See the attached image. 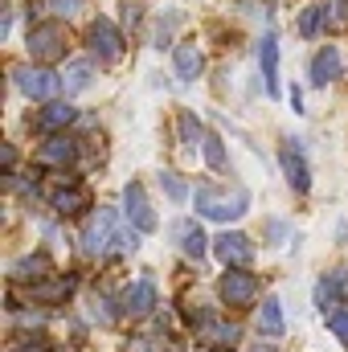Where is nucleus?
<instances>
[{"label":"nucleus","instance_id":"obj_1","mask_svg":"<svg viewBox=\"0 0 348 352\" xmlns=\"http://www.w3.org/2000/svg\"><path fill=\"white\" fill-rule=\"evenodd\" d=\"M140 242H135V230H123V221H119V213L115 209H94L87 217V226H83V250H87V258H115V254H127V250H135Z\"/></svg>","mask_w":348,"mask_h":352},{"label":"nucleus","instance_id":"obj_2","mask_svg":"<svg viewBox=\"0 0 348 352\" xmlns=\"http://www.w3.org/2000/svg\"><path fill=\"white\" fill-rule=\"evenodd\" d=\"M193 205H197V213L209 217V221H234V217H242V213L250 209V192H246L242 184H234V188H221V184H197Z\"/></svg>","mask_w":348,"mask_h":352},{"label":"nucleus","instance_id":"obj_3","mask_svg":"<svg viewBox=\"0 0 348 352\" xmlns=\"http://www.w3.org/2000/svg\"><path fill=\"white\" fill-rule=\"evenodd\" d=\"M188 324H193V336L201 344H217V349H234L242 340V328L234 320H221L217 311H188Z\"/></svg>","mask_w":348,"mask_h":352},{"label":"nucleus","instance_id":"obj_4","mask_svg":"<svg viewBox=\"0 0 348 352\" xmlns=\"http://www.w3.org/2000/svg\"><path fill=\"white\" fill-rule=\"evenodd\" d=\"M45 201H50V209L54 213H62V217H74V213H83L90 209V188L78 180V176H58L50 188H45Z\"/></svg>","mask_w":348,"mask_h":352},{"label":"nucleus","instance_id":"obj_5","mask_svg":"<svg viewBox=\"0 0 348 352\" xmlns=\"http://www.w3.org/2000/svg\"><path fill=\"white\" fill-rule=\"evenodd\" d=\"M217 291H221V299H226L230 307H250V303L259 299L262 283H259V274H250V270H242V266H226V274L217 278Z\"/></svg>","mask_w":348,"mask_h":352},{"label":"nucleus","instance_id":"obj_6","mask_svg":"<svg viewBox=\"0 0 348 352\" xmlns=\"http://www.w3.org/2000/svg\"><path fill=\"white\" fill-rule=\"evenodd\" d=\"M87 45H90V54H94L98 62H107V66H115V62L123 58V50H127L123 33H119L107 16H98V21L87 29Z\"/></svg>","mask_w":348,"mask_h":352},{"label":"nucleus","instance_id":"obj_7","mask_svg":"<svg viewBox=\"0 0 348 352\" xmlns=\"http://www.w3.org/2000/svg\"><path fill=\"white\" fill-rule=\"evenodd\" d=\"M29 54H33V62L37 66H50V62H58V58H66V29L62 25H37V29H29Z\"/></svg>","mask_w":348,"mask_h":352},{"label":"nucleus","instance_id":"obj_8","mask_svg":"<svg viewBox=\"0 0 348 352\" xmlns=\"http://www.w3.org/2000/svg\"><path fill=\"white\" fill-rule=\"evenodd\" d=\"M12 78L29 98H41V102H54V94L62 90V74H54L50 66H17Z\"/></svg>","mask_w":348,"mask_h":352},{"label":"nucleus","instance_id":"obj_9","mask_svg":"<svg viewBox=\"0 0 348 352\" xmlns=\"http://www.w3.org/2000/svg\"><path fill=\"white\" fill-rule=\"evenodd\" d=\"M156 307H160V291H156L152 278H135V283L123 291V299H119V316H131V320H144V316H152Z\"/></svg>","mask_w":348,"mask_h":352},{"label":"nucleus","instance_id":"obj_10","mask_svg":"<svg viewBox=\"0 0 348 352\" xmlns=\"http://www.w3.org/2000/svg\"><path fill=\"white\" fill-rule=\"evenodd\" d=\"M279 164H283V176L295 192H307L312 188V168H307V156L299 148V140H283L279 144Z\"/></svg>","mask_w":348,"mask_h":352},{"label":"nucleus","instance_id":"obj_11","mask_svg":"<svg viewBox=\"0 0 348 352\" xmlns=\"http://www.w3.org/2000/svg\"><path fill=\"white\" fill-rule=\"evenodd\" d=\"M123 217L131 221L135 234H152V230H156V213H152V205H148L140 180H131V184L123 188Z\"/></svg>","mask_w":348,"mask_h":352},{"label":"nucleus","instance_id":"obj_12","mask_svg":"<svg viewBox=\"0 0 348 352\" xmlns=\"http://www.w3.org/2000/svg\"><path fill=\"white\" fill-rule=\"evenodd\" d=\"M213 254H217L226 266L250 270V263H254V242H250L246 234H238V230H226V234L213 238Z\"/></svg>","mask_w":348,"mask_h":352},{"label":"nucleus","instance_id":"obj_13","mask_svg":"<svg viewBox=\"0 0 348 352\" xmlns=\"http://www.w3.org/2000/svg\"><path fill=\"white\" fill-rule=\"evenodd\" d=\"M348 291V266H336V270H324L320 274V283H316V307L328 316V311H336V307H345L340 299H345Z\"/></svg>","mask_w":348,"mask_h":352},{"label":"nucleus","instance_id":"obj_14","mask_svg":"<svg viewBox=\"0 0 348 352\" xmlns=\"http://www.w3.org/2000/svg\"><path fill=\"white\" fill-rule=\"evenodd\" d=\"M78 160V144L70 140V135H50L41 148H37V164H45V168H70Z\"/></svg>","mask_w":348,"mask_h":352},{"label":"nucleus","instance_id":"obj_15","mask_svg":"<svg viewBox=\"0 0 348 352\" xmlns=\"http://www.w3.org/2000/svg\"><path fill=\"white\" fill-rule=\"evenodd\" d=\"M345 74V54L336 45H324L316 58H312V87H328Z\"/></svg>","mask_w":348,"mask_h":352},{"label":"nucleus","instance_id":"obj_16","mask_svg":"<svg viewBox=\"0 0 348 352\" xmlns=\"http://www.w3.org/2000/svg\"><path fill=\"white\" fill-rule=\"evenodd\" d=\"M74 119H78V111H74L70 102H45V107L33 115V127H37V131H54V135H58V131H66Z\"/></svg>","mask_w":348,"mask_h":352},{"label":"nucleus","instance_id":"obj_17","mask_svg":"<svg viewBox=\"0 0 348 352\" xmlns=\"http://www.w3.org/2000/svg\"><path fill=\"white\" fill-rule=\"evenodd\" d=\"M50 274H54V263H50L45 254H25V258L12 263V283H29V287H37V283H45Z\"/></svg>","mask_w":348,"mask_h":352},{"label":"nucleus","instance_id":"obj_18","mask_svg":"<svg viewBox=\"0 0 348 352\" xmlns=\"http://www.w3.org/2000/svg\"><path fill=\"white\" fill-rule=\"evenodd\" d=\"M173 234H176V246H180V250H184L188 258H197V263L205 258V250H209L205 242H209V238L201 234V226H197V221H176Z\"/></svg>","mask_w":348,"mask_h":352},{"label":"nucleus","instance_id":"obj_19","mask_svg":"<svg viewBox=\"0 0 348 352\" xmlns=\"http://www.w3.org/2000/svg\"><path fill=\"white\" fill-rule=\"evenodd\" d=\"M259 66H262V82H266V94H279V41L274 33H266L259 45Z\"/></svg>","mask_w":348,"mask_h":352},{"label":"nucleus","instance_id":"obj_20","mask_svg":"<svg viewBox=\"0 0 348 352\" xmlns=\"http://www.w3.org/2000/svg\"><path fill=\"white\" fill-rule=\"evenodd\" d=\"M173 66H176V78H180V82H193V78L201 74V66H205V58H201V50H197L193 41H184V45H176V54H173Z\"/></svg>","mask_w":348,"mask_h":352},{"label":"nucleus","instance_id":"obj_21","mask_svg":"<svg viewBox=\"0 0 348 352\" xmlns=\"http://www.w3.org/2000/svg\"><path fill=\"white\" fill-rule=\"evenodd\" d=\"M259 332L266 340H279L283 332H287V324H283V303L274 299V295H266L262 299V311H259Z\"/></svg>","mask_w":348,"mask_h":352},{"label":"nucleus","instance_id":"obj_22","mask_svg":"<svg viewBox=\"0 0 348 352\" xmlns=\"http://www.w3.org/2000/svg\"><path fill=\"white\" fill-rule=\"evenodd\" d=\"M94 82V62H70L66 70H62V90L66 94H78V90H87Z\"/></svg>","mask_w":348,"mask_h":352},{"label":"nucleus","instance_id":"obj_23","mask_svg":"<svg viewBox=\"0 0 348 352\" xmlns=\"http://www.w3.org/2000/svg\"><path fill=\"white\" fill-rule=\"evenodd\" d=\"M70 291H74V278L58 274L54 283H50V278H45V283H37V287H33L29 295H33V299H41V303H58V299H66Z\"/></svg>","mask_w":348,"mask_h":352},{"label":"nucleus","instance_id":"obj_24","mask_svg":"<svg viewBox=\"0 0 348 352\" xmlns=\"http://www.w3.org/2000/svg\"><path fill=\"white\" fill-rule=\"evenodd\" d=\"M201 152H205V160H209V168L213 173H226L230 168V156H226V148H221V135H205V144H201Z\"/></svg>","mask_w":348,"mask_h":352},{"label":"nucleus","instance_id":"obj_25","mask_svg":"<svg viewBox=\"0 0 348 352\" xmlns=\"http://www.w3.org/2000/svg\"><path fill=\"white\" fill-rule=\"evenodd\" d=\"M205 127L197 123V115L193 111H180V140H184V148H197V144H205Z\"/></svg>","mask_w":348,"mask_h":352},{"label":"nucleus","instance_id":"obj_26","mask_svg":"<svg viewBox=\"0 0 348 352\" xmlns=\"http://www.w3.org/2000/svg\"><path fill=\"white\" fill-rule=\"evenodd\" d=\"M324 25H328V16H324V8H320V4H312V8H303V12H299V33H303V37H316Z\"/></svg>","mask_w":348,"mask_h":352},{"label":"nucleus","instance_id":"obj_27","mask_svg":"<svg viewBox=\"0 0 348 352\" xmlns=\"http://www.w3.org/2000/svg\"><path fill=\"white\" fill-rule=\"evenodd\" d=\"M123 352H173L168 349V340H160V336H131Z\"/></svg>","mask_w":348,"mask_h":352},{"label":"nucleus","instance_id":"obj_28","mask_svg":"<svg viewBox=\"0 0 348 352\" xmlns=\"http://www.w3.org/2000/svg\"><path fill=\"white\" fill-rule=\"evenodd\" d=\"M324 16H328V29L348 25V0H328V4H324Z\"/></svg>","mask_w":348,"mask_h":352},{"label":"nucleus","instance_id":"obj_29","mask_svg":"<svg viewBox=\"0 0 348 352\" xmlns=\"http://www.w3.org/2000/svg\"><path fill=\"white\" fill-rule=\"evenodd\" d=\"M324 320H328V328H332V332H336V336H340V340L348 344V307H336V311H328Z\"/></svg>","mask_w":348,"mask_h":352},{"label":"nucleus","instance_id":"obj_30","mask_svg":"<svg viewBox=\"0 0 348 352\" xmlns=\"http://www.w3.org/2000/svg\"><path fill=\"white\" fill-rule=\"evenodd\" d=\"M160 184H164V192H168L173 201H184V197H188V188L180 184V176L176 173H160Z\"/></svg>","mask_w":348,"mask_h":352},{"label":"nucleus","instance_id":"obj_31","mask_svg":"<svg viewBox=\"0 0 348 352\" xmlns=\"http://www.w3.org/2000/svg\"><path fill=\"white\" fill-rule=\"evenodd\" d=\"M107 307H111V299H107V295H94V311H90V316H94L102 328H111V324H115V311H107Z\"/></svg>","mask_w":348,"mask_h":352},{"label":"nucleus","instance_id":"obj_32","mask_svg":"<svg viewBox=\"0 0 348 352\" xmlns=\"http://www.w3.org/2000/svg\"><path fill=\"white\" fill-rule=\"evenodd\" d=\"M45 8L58 12V16H74V12L83 8V0H45Z\"/></svg>","mask_w":348,"mask_h":352},{"label":"nucleus","instance_id":"obj_33","mask_svg":"<svg viewBox=\"0 0 348 352\" xmlns=\"http://www.w3.org/2000/svg\"><path fill=\"white\" fill-rule=\"evenodd\" d=\"M12 352H50V340L45 336H29V340H21Z\"/></svg>","mask_w":348,"mask_h":352},{"label":"nucleus","instance_id":"obj_34","mask_svg":"<svg viewBox=\"0 0 348 352\" xmlns=\"http://www.w3.org/2000/svg\"><path fill=\"white\" fill-rule=\"evenodd\" d=\"M266 234H270L274 242H283V238H287V226H283V221H270V226H266Z\"/></svg>","mask_w":348,"mask_h":352}]
</instances>
